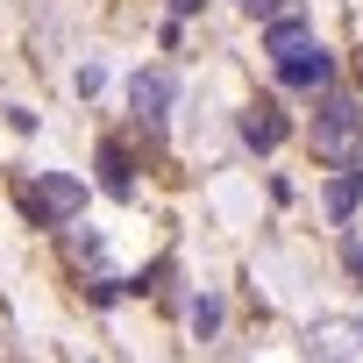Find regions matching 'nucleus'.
Returning a JSON list of instances; mask_svg holds the SVG:
<instances>
[{
  "mask_svg": "<svg viewBox=\"0 0 363 363\" xmlns=\"http://www.w3.org/2000/svg\"><path fill=\"white\" fill-rule=\"evenodd\" d=\"M15 207H22L36 228H65V221L86 207V186H79V178H65V171H36V178H22V186H15Z\"/></svg>",
  "mask_w": 363,
  "mask_h": 363,
  "instance_id": "obj_2",
  "label": "nucleus"
},
{
  "mask_svg": "<svg viewBox=\"0 0 363 363\" xmlns=\"http://www.w3.org/2000/svg\"><path fill=\"white\" fill-rule=\"evenodd\" d=\"M278 72H285V86H328V79H335V57L313 43L306 57H292V65H278Z\"/></svg>",
  "mask_w": 363,
  "mask_h": 363,
  "instance_id": "obj_8",
  "label": "nucleus"
},
{
  "mask_svg": "<svg viewBox=\"0 0 363 363\" xmlns=\"http://www.w3.org/2000/svg\"><path fill=\"white\" fill-rule=\"evenodd\" d=\"M171 100H178V79H171V72H135V79H128V107H135L143 121H164Z\"/></svg>",
  "mask_w": 363,
  "mask_h": 363,
  "instance_id": "obj_4",
  "label": "nucleus"
},
{
  "mask_svg": "<svg viewBox=\"0 0 363 363\" xmlns=\"http://www.w3.org/2000/svg\"><path fill=\"white\" fill-rule=\"evenodd\" d=\"M306 342L320 363H363V320H349V313H320L306 328Z\"/></svg>",
  "mask_w": 363,
  "mask_h": 363,
  "instance_id": "obj_3",
  "label": "nucleus"
},
{
  "mask_svg": "<svg viewBox=\"0 0 363 363\" xmlns=\"http://www.w3.org/2000/svg\"><path fill=\"white\" fill-rule=\"evenodd\" d=\"M207 8V0H171V15H200Z\"/></svg>",
  "mask_w": 363,
  "mask_h": 363,
  "instance_id": "obj_12",
  "label": "nucleus"
},
{
  "mask_svg": "<svg viewBox=\"0 0 363 363\" xmlns=\"http://www.w3.org/2000/svg\"><path fill=\"white\" fill-rule=\"evenodd\" d=\"M264 50H271L278 65H292V57H306V50H313V29L285 15V22H271V29H264Z\"/></svg>",
  "mask_w": 363,
  "mask_h": 363,
  "instance_id": "obj_6",
  "label": "nucleus"
},
{
  "mask_svg": "<svg viewBox=\"0 0 363 363\" xmlns=\"http://www.w3.org/2000/svg\"><path fill=\"white\" fill-rule=\"evenodd\" d=\"M313 157L335 164V171H356L363 164V107L349 93H328L320 114H313Z\"/></svg>",
  "mask_w": 363,
  "mask_h": 363,
  "instance_id": "obj_1",
  "label": "nucleus"
},
{
  "mask_svg": "<svg viewBox=\"0 0 363 363\" xmlns=\"http://www.w3.org/2000/svg\"><path fill=\"white\" fill-rule=\"evenodd\" d=\"M242 8H250V15H264V22H285L292 0H242Z\"/></svg>",
  "mask_w": 363,
  "mask_h": 363,
  "instance_id": "obj_11",
  "label": "nucleus"
},
{
  "mask_svg": "<svg viewBox=\"0 0 363 363\" xmlns=\"http://www.w3.org/2000/svg\"><path fill=\"white\" fill-rule=\"evenodd\" d=\"M356 200H363V178H356V171H335V178H328V193H320L328 221H349V214H356Z\"/></svg>",
  "mask_w": 363,
  "mask_h": 363,
  "instance_id": "obj_7",
  "label": "nucleus"
},
{
  "mask_svg": "<svg viewBox=\"0 0 363 363\" xmlns=\"http://www.w3.org/2000/svg\"><path fill=\"white\" fill-rule=\"evenodd\" d=\"M193 328H200V335H214V328H221V306H214V299H200V306H193Z\"/></svg>",
  "mask_w": 363,
  "mask_h": 363,
  "instance_id": "obj_10",
  "label": "nucleus"
},
{
  "mask_svg": "<svg viewBox=\"0 0 363 363\" xmlns=\"http://www.w3.org/2000/svg\"><path fill=\"white\" fill-rule=\"evenodd\" d=\"M242 143H250V150H278V143H285V114H278L271 100L242 107Z\"/></svg>",
  "mask_w": 363,
  "mask_h": 363,
  "instance_id": "obj_5",
  "label": "nucleus"
},
{
  "mask_svg": "<svg viewBox=\"0 0 363 363\" xmlns=\"http://www.w3.org/2000/svg\"><path fill=\"white\" fill-rule=\"evenodd\" d=\"M100 186H107L114 200L135 193V178H128V150H121V143H100Z\"/></svg>",
  "mask_w": 363,
  "mask_h": 363,
  "instance_id": "obj_9",
  "label": "nucleus"
}]
</instances>
